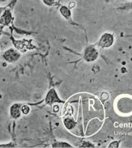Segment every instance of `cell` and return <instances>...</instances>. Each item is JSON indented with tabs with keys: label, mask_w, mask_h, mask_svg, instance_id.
I'll return each instance as SVG.
<instances>
[{
	"label": "cell",
	"mask_w": 132,
	"mask_h": 148,
	"mask_svg": "<svg viewBox=\"0 0 132 148\" xmlns=\"http://www.w3.org/2000/svg\"><path fill=\"white\" fill-rule=\"evenodd\" d=\"M3 58L6 62H10V63H14L21 58V54L16 49L10 48L3 53Z\"/></svg>",
	"instance_id": "6da1fadb"
},
{
	"label": "cell",
	"mask_w": 132,
	"mask_h": 148,
	"mask_svg": "<svg viewBox=\"0 0 132 148\" xmlns=\"http://www.w3.org/2000/svg\"><path fill=\"white\" fill-rule=\"evenodd\" d=\"M113 43H114V36L112 33L104 32V34L101 35L100 40L98 41V46L103 49L110 48Z\"/></svg>",
	"instance_id": "7a4b0ae2"
},
{
	"label": "cell",
	"mask_w": 132,
	"mask_h": 148,
	"mask_svg": "<svg viewBox=\"0 0 132 148\" xmlns=\"http://www.w3.org/2000/svg\"><path fill=\"white\" fill-rule=\"evenodd\" d=\"M98 56H99L98 50L92 45H89L84 49V59L88 62H92L96 61Z\"/></svg>",
	"instance_id": "3957f363"
},
{
	"label": "cell",
	"mask_w": 132,
	"mask_h": 148,
	"mask_svg": "<svg viewBox=\"0 0 132 148\" xmlns=\"http://www.w3.org/2000/svg\"><path fill=\"white\" fill-rule=\"evenodd\" d=\"M21 106L22 104L20 103H15L10 107V116L13 119H19L21 116Z\"/></svg>",
	"instance_id": "277c9868"
},
{
	"label": "cell",
	"mask_w": 132,
	"mask_h": 148,
	"mask_svg": "<svg viewBox=\"0 0 132 148\" xmlns=\"http://www.w3.org/2000/svg\"><path fill=\"white\" fill-rule=\"evenodd\" d=\"M12 14L10 10H5L0 16V25L1 26H8L12 23Z\"/></svg>",
	"instance_id": "5b68a950"
},
{
	"label": "cell",
	"mask_w": 132,
	"mask_h": 148,
	"mask_svg": "<svg viewBox=\"0 0 132 148\" xmlns=\"http://www.w3.org/2000/svg\"><path fill=\"white\" fill-rule=\"evenodd\" d=\"M58 102H62V100L58 96L56 91L54 89L50 90V92H48V94L46 95V97H45V103L51 105L54 103H58Z\"/></svg>",
	"instance_id": "8992f818"
},
{
	"label": "cell",
	"mask_w": 132,
	"mask_h": 148,
	"mask_svg": "<svg viewBox=\"0 0 132 148\" xmlns=\"http://www.w3.org/2000/svg\"><path fill=\"white\" fill-rule=\"evenodd\" d=\"M63 125H64V126L67 130H73V129L76 127V121L74 120L73 117L68 116L64 118V120H63Z\"/></svg>",
	"instance_id": "52a82bcc"
},
{
	"label": "cell",
	"mask_w": 132,
	"mask_h": 148,
	"mask_svg": "<svg viewBox=\"0 0 132 148\" xmlns=\"http://www.w3.org/2000/svg\"><path fill=\"white\" fill-rule=\"evenodd\" d=\"M59 12H60L61 16L66 20H70L72 17V12H71V8H69L67 6H62L59 8Z\"/></svg>",
	"instance_id": "ba28073f"
},
{
	"label": "cell",
	"mask_w": 132,
	"mask_h": 148,
	"mask_svg": "<svg viewBox=\"0 0 132 148\" xmlns=\"http://www.w3.org/2000/svg\"><path fill=\"white\" fill-rule=\"evenodd\" d=\"M72 145L68 144L65 142H57L53 144V147H72Z\"/></svg>",
	"instance_id": "9c48e42d"
},
{
	"label": "cell",
	"mask_w": 132,
	"mask_h": 148,
	"mask_svg": "<svg viewBox=\"0 0 132 148\" xmlns=\"http://www.w3.org/2000/svg\"><path fill=\"white\" fill-rule=\"evenodd\" d=\"M21 112H22L23 114L27 115V114H28V113L30 112V107H29L28 105H26V104L22 105V106H21Z\"/></svg>",
	"instance_id": "30bf717a"
},
{
	"label": "cell",
	"mask_w": 132,
	"mask_h": 148,
	"mask_svg": "<svg viewBox=\"0 0 132 148\" xmlns=\"http://www.w3.org/2000/svg\"><path fill=\"white\" fill-rule=\"evenodd\" d=\"M55 1L56 0H42L43 3L45 5H46V6H48V7H51L52 5H54V3H55Z\"/></svg>",
	"instance_id": "8fae6325"
},
{
	"label": "cell",
	"mask_w": 132,
	"mask_h": 148,
	"mask_svg": "<svg viewBox=\"0 0 132 148\" xmlns=\"http://www.w3.org/2000/svg\"><path fill=\"white\" fill-rule=\"evenodd\" d=\"M118 147V142H113L112 144L109 146V147Z\"/></svg>",
	"instance_id": "7c38bea8"
},
{
	"label": "cell",
	"mask_w": 132,
	"mask_h": 148,
	"mask_svg": "<svg viewBox=\"0 0 132 148\" xmlns=\"http://www.w3.org/2000/svg\"><path fill=\"white\" fill-rule=\"evenodd\" d=\"M75 6H76V3H75V2H71L70 3L68 4V7H69V8H73Z\"/></svg>",
	"instance_id": "4fadbf2b"
},
{
	"label": "cell",
	"mask_w": 132,
	"mask_h": 148,
	"mask_svg": "<svg viewBox=\"0 0 132 148\" xmlns=\"http://www.w3.org/2000/svg\"><path fill=\"white\" fill-rule=\"evenodd\" d=\"M4 11H5V9H4L3 8H0V16L3 14V12Z\"/></svg>",
	"instance_id": "5bb4252c"
},
{
	"label": "cell",
	"mask_w": 132,
	"mask_h": 148,
	"mask_svg": "<svg viewBox=\"0 0 132 148\" xmlns=\"http://www.w3.org/2000/svg\"><path fill=\"white\" fill-rule=\"evenodd\" d=\"M2 32H3V26L0 25V36L2 35Z\"/></svg>",
	"instance_id": "9a60e30c"
},
{
	"label": "cell",
	"mask_w": 132,
	"mask_h": 148,
	"mask_svg": "<svg viewBox=\"0 0 132 148\" xmlns=\"http://www.w3.org/2000/svg\"><path fill=\"white\" fill-rule=\"evenodd\" d=\"M8 0H0V3H6Z\"/></svg>",
	"instance_id": "2e32d148"
}]
</instances>
